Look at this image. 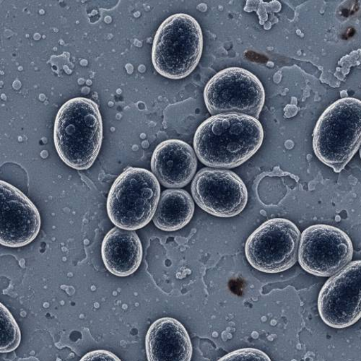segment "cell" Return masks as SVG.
Returning a JSON list of instances; mask_svg holds the SVG:
<instances>
[{"label":"cell","instance_id":"8992f818","mask_svg":"<svg viewBox=\"0 0 361 361\" xmlns=\"http://www.w3.org/2000/svg\"><path fill=\"white\" fill-rule=\"evenodd\" d=\"M205 106L210 114H243L259 118L265 101L260 80L251 72L229 68L214 75L204 90Z\"/></svg>","mask_w":361,"mask_h":361},{"label":"cell","instance_id":"3957f363","mask_svg":"<svg viewBox=\"0 0 361 361\" xmlns=\"http://www.w3.org/2000/svg\"><path fill=\"white\" fill-rule=\"evenodd\" d=\"M361 145V101L340 99L319 117L313 134L316 157L335 172H341Z\"/></svg>","mask_w":361,"mask_h":361},{"label":"cell","instance_id":"9c48e42d","mask_svg":"<svg viewBox=\"0 0 361 361\" xmlns=\"http://www.w3.org/2000/svg\"><path fill=\"white\" fill-rule=\"evenodd\" d=\"M191 190L197 205L206 213L219 218L238 216L248 202L245 183L228 170L202 169L195 175Z\"/></svg>","mask_w":361,"mask_h":361},{"label":"cell","instance_id":"4fadbf2b","mask_svg":"<svg viewBox=\"0 0 361 361\" xmlns=\"http://www.w3.org/2000/svg\"><path fill=\"white\" fill-rule=\"evenodd\" d=\"M147 361H191L192 345L184 325L164 317L149 326L145 338Z\"/></svg>","mask_w":361,"mask_h":361},{"label":"cell","instance_id":"7c38bea8","mask_svg":"<svg viewBox=\"0 0 361 361\" xmlns=\"http://www.w3.org/2000/svg\"><path fill=\"white\" fill-rule=\"evenodd\" d=\"M197 168L194 149L187 142L169 140L160 143L152 159V173L167 188H182L193 178Z\"/></svg>","mask_w":361,"mask_h":361},{"label":"cell","instance_id":"2e32d148","mask_svg":"<svg viewBox=\"0 0 361 361\" xmlns=\"http://www.w3.org/2000/svg\"><path fill=\"white\" fill-rule=\"evenodd\" d=\"M0 352L6 353L18 348L21 341V334L15 318L3 304H0Z\"/></svg>","mask_w":361,"mask_h":361},{"label":"cell","instance_id":"e0dca14e","mask_svg":"<svg viewBox=\"0 0 361 361\" xmlns=\"http://www.w3.org/2000/svg\"><path fill=\"white\" fill-rule=\"evenodd\" d=\"M218 361H271V359L260 350L243 348L233 351Z\"/></svg>","mask_w":361,"mask_h":361},{"label":"cell","instance_id":"ba28073f","mask_svg":"<svg viewBox=\"0 0 361 361\" xmlns=\"http://www.w3.org/2000/svg\"><path fill=\"white\" fill-rule=\"evenodd\" d=\"M353 255L351 239L338 228L314 225L300 235L298 262L311 275L332 277L351 262Z\"/></svg>","mask_w":361,"mask_h":361},{"label":"cell","instance_id":"5b68a950","mask_svg":"<svg viewBox=\"0 0 361 361\" xmlns=\"http://www.w3.org/2000/svg\"><path fill=\"white\" fill-rule=\"evenodd\" d=\"M160 197V183L152 172L128 167L114 180L109 191L108 216L119 228L140 229L154 219Z\"/></svg>","mask_w":361,"mask_h":361},{"label":"cell","instance_id":"52a82bcc","mask_svg":"<svg viewBox=\"0 0 361 361\" xmlns=\"http://www.w3.org/2000/svg\"><path fill=\"white\" fill-rule=\"evenodd\" d=\"M300 235L302 233L290 221L280 218L270 219L247 240L246 257L261 272H284L298 260Z\"/></svg>","mask_w":361,"mask_h":361},{"label":"cell","instance_id":"8fae6325","mask_svg":"<svg viewBox=\"0 0 361 361\" xmlns=\"http://www.w3.org/2000/svg\"><path fill=\"white\" fill-rule=\"evenodd\" d=\"M0 244L16 248L32 243L41 228L37 207L20 190L1 180Z\"/></svg>","mask_w":361,"mask_h":361},{"label":"cell","instance_id":"6da1fadb","mask_svg":"<svg viewBox=\"0 0 361 361\" xmlns=\"http://www.w3.org/2000/svg\"><path fill=\"white\" fill-rule=\"evenodd\" d=\"M263 140L257 118L243 114H217L197 128L194 149L200 161L210 168L233 169L250 159Z\"/></svg>","mask_w":361,"mask_h":361},{"label":"cell","instance_id":"5bb4252c","mask_svg":"<svg viewBox=\"0 0 361 361\" xmlns=\"http://www.w3.org/2000/svg\"><path fill=\"white\" fill-rule=\"evenodd\" d=\"M102 257L106 268L118 277L136 272L142 259V247L135 231L115 227L103 240Z\"/></svg>","mask_w":361,"mask_h":361},{"label":"cell","instance_id":"ffe728a7","mask_svg":"<svg viewBox=\"0 0 361 361\" xmlns=\"http://www.w3.org/2000/svg\"><path fill=\"white\" fill-rule=\"evenodd\" d=\"M360 159H361V147H360Z\"/></svg>","mask_w":361,"mask_h":361},{"label":"cell","instance_id":"277c9868","mask_svg":"<svg viewBox=\"0 0 361 361\" xmlns=\"http://www.w3.org/2000/svg\"><path fill=\"white\" fill-rule=\"evenodd\" d=\"M203 49V36L198 22L191 16L178 13L169 17L155 36L152 62L162 76L183 79L197 66Z\"/></svg>","mask_w":361,"mask_h":361},{"label":"cell","instance_id":"7a4b0ae2","mask_svg":"<svg viewBox=\"0 0 361 361\" xmlns=\"http://www.w3.org/2000/svg\"><path fill=\"white\" fill-rule=\"evenodd\" d=\"M102 140V118L94 101L74 98L59 109L55 118L54 141L59 157L68 166L78 171L92 167Z\"/></svg>","mask_w":361,"mask_h":361},{"label":"cell","instance_id":"ac0fdd59","mask_svg":"<svg viewBox=\"0 0 361 361\" xmlns=\"http://www.w3.org/2000/svg\"><path fill=\"white\" fill-rule=\"evenodd\" d=\"M79 361H122L113 353L106 350H97L87 353Z\"/></svg>","mask_w":361,"mask_h":361},{"label":"cell","instance_id":"9a60e30c","mask_svg":"<svg viewBox=\"0 0 361 361\" xmlns=\"http://www.w3.org/2000/svg\"><path fill=\"white\" fill-rule=\"evenodd\" d=\"M195 213L194 200L184 190L170 189L161 195L153 219L155 226L164 231H175L186 226Z\"/></svg>","mask_w":361,"mask_h":361},{"label":"cell","instance_id":"30bf717a","mask_svg":"<svg viewBox=\"0 0 361 361\" xmlns=\"http://www.w3.org/2000/svg\"><path fill=\"white\" fill-rule=\"evenodd\" d=\"M318 310L329 326L343 329L361 318V260L351 262L324 283Z\"/></svg>","mask_w":361,"mask_h":361},{"label":"cell","instance_id":"d6986e66","mask_svg":"<svg viewBox=\"0 0 361 361\" xmlns=\"http://www.w3.org/2000/svg\"><path fill=\"white\" fill-rule=\"evenodd\" d=\"M338 65L339 67L337 68V72L335 75L340 80H344L346 75L349 73V69L352 66H358L360 68H361V59L353 63V61L351 60L350 55L349 54L343 57Z\"/></svg>","mask_w":361,"mask_h":361}]
</instances>
